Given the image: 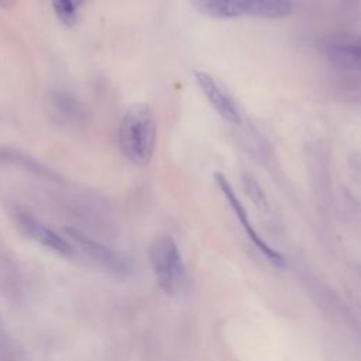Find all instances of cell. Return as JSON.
Returning <instances> with one entry per match:
<instances>
[{"instance_id": "ba28073f", "label": "cell", "mask_w": 361, "mask_h": 361, "mask_svg": "<svg viewBox=\"0 0 361 361\" xmlns=\"http://www.w3.org/2000/svg\"><path fill=\"white\" fill-rule=\"evenodd\" d=\"M327 54L334 65L344 69H358L360 45L348 37H337L327 44Z\"/></svg>"}, {"instance_id": "3957f363", "label": "cell", "mask_w": 361, "mask_h": 361, "mask_svg": "<svg viewBox=\"0 0 361 361\" xmlns=\"http://www.w3.org/2000/svg\"><path fill=\"white\" fill-rule=\"evenodd\" d=\"M213 175H214V180H216L219 189L221 190L223 196L227 199L228 204L231 206V209H233L235 217H237L238 221L241 223V226H243L245 234L248 235V238L251 240V243L262 252V255H264L269 262H272V264H274L275 267H278V268H285L286 261H285L283 255H281L278 251H275L272 247H269V245L261 238V235L255 231V228L252 227V224H251V221H250V219H248V214H247V212H245L243 203H241L240 199L237 197V195H235V192H234L231 183H230L228 179L226 178V175H223L221 172H216V173H213Z\"/></svg>"}, {"instance_id": "277c9868", "label": "cell", "mask_w": 361, "mask_h": 361, "mask_svg": "<svg viewBox=\"0 0 361 361\" xmlns=\"http://www.w3.org/2000/svg\"><path fill=\"white\" fill-rule=\"evenodd\" d=\"M65 231L73 240V243L87 257L93 258V261H96L100 267H103L107 271L114 272V274H126L127 271H130V268H131L130 261L126 257H123L121 254H118L117 251L87 237L86 234H83L82 231H79L73 227H66Z\"/></svg>"}, {"instance_id": "5b68a950", "label": "cell", "mask_w": 361, "mask_h": 361, "mask_svg": "<svg viewBox=\"0 0 361 361\" xmlns=\"http://www.w3.org/2000/svg\"><path fill=\"white\" fill-rule=\"evenodd\" d=\"M193 78L210 106L224 121L230 124L241 123V113L237 103L210 73L204 71H195Z\"/></svg>"}, {"instance_id": "9c48e42d", "label": "cell", "mask_w": 361, "mask_h": 361, "mask_svg": "<svg viewBox=\"0 0 361 361\" xmlns=\"http://www.w3.org/2000/svg\"><path fill=\"white\" fill-rule=\"evenodd\" d=\"M86 0H52V8L56 18L65 25L72 27L76 24L79 10Z\"/></svg>"}, {"instance_id": "8992f818", "label": "cell", "mask_w": 361, "mask_h": 361, "mask_svg": "<svg viewBox=\"0 0 361 361\" xmlns=\"http://www.w3.org/2000/svg\"><path fill=\"white\" fill-rule=\"evenodd\" d=\"M18 223L21 228L35 241L41 243L42 245L48 247L49 250L63 255V257H73L75 248L59 234H56L54 230L47 227L45 224L39 223L37 219L31 217L30 214L21 213L18 216Z\"/></svg>"}, {"instance_id": "30bf717a", "label": "cell", "mask_w": 361, "mask_h": 361, "mask_svg": "<svg viewBox=\"0 0 361 361\" xmlns=\"http://www.w3.org/2000/svg\"><path fill=\"white\" fill-rule=\"evenodd\" d=\"M16 4V0H0L1 8H11Z\"/></svg>"}, {"instance_id": "6da1fadb", "label": "cell", "mask_w": 361, "mask_h": 361, "mask_svg": "<svg viewBox=\"0 0 361 361\" xmlns=\"http://www.w3.org/2000/svg\"><path fill=\"white\" fill-rule=\"evenodd\" d=\"M118 147L121 154L134 165L151 162L157 147V120L149 104H131L118 126Z\"/></svg>"}, {"instance_id": "7a4b0ae2", "label": "cell", "mask_w": 361, "mask_h": 361, "mask_svg": "<svg viewBox=\"0 0 361 361\" xmlns=\"http://www.w3.org/2000/svg\"><path fill=\"white\" fill-rule=\"evenodd\" d=\"M149 261L159 288L166 295H179L186 285V271L173 238L169 235L155 238L149 247Z\"/></svg>"}, {"instance_id": "52a82bcc", "label": "cell", "mask_w": 361, "mask_h": 361, "mask_svg": "<svg viewBox=\"0 0 361 361\" xmlns=\"http://www.w3.org/2000/svg\"><path fill=\"white\" fill-rule=\"evenodd\" d=\"M251 0H190L193 8L210 18L231 20L250 16Z\"/></svg>"}]
</instances>
